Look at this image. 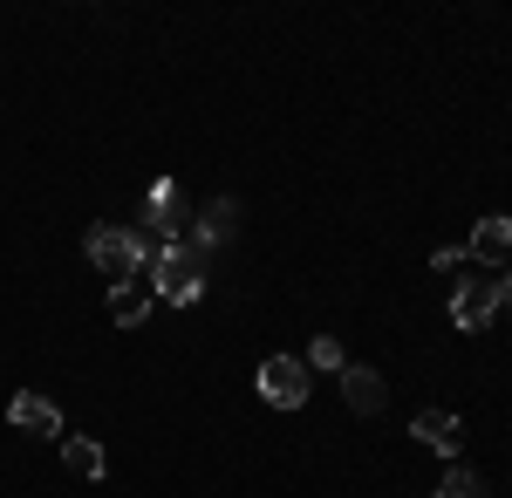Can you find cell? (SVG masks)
<instances>
[{
    "mask_svg": "<svg viewBox=\"0 0 512 498\" xmlns=\"http://www.w3.org/2000/svg\"><path fill=\"white\" fill-rule=\"evenodd\" d=\"M465 253H472V267H485V273L506 267V260H512V219H478Z\"/></svg>",
    "mask_w": 512,
    "mask_h": 498,
    "instance_id": "7",
    "label": "cell"
},
{
    "mask_svg": "<svg viewBox=\"0 0 512 498\" xmlns=\"http://www.w3.org/2000/svg\"><path fill=\"white\" fill-rule=\"evenodd\" d=\"M410 437H417V444H431V451H444V458H451V451L465 444V423L451 417V410H424V417H410Z\"/></svg>",
    "mask_w": 512,
    "mask_h": 498,
    "instance_id": "10",
    "label": "cell"
},
{
    "mask_svg": "<svg viewBox=\"0 0 512 498\" xmlns=\"http://www.w3.org/2000/svg\"><path fill=\"white\" fill-rule=\"evenodd\" d=\"M144 273H151V294L164 307H192L205 294V253H192V246H158Z\"/></svg>",
    "mask_w": 512,
    "mask_h": 498,
    "instance_id": "2",
    "label": "cell"
},
{
    "mask_svg": "<svg viewBox=\"0 0 512 498\" xmlns=\"http://www.w3.org/2000/svg\"><path fill=\"white\" fill-rule=\"evenodd\" d=\"M82 253H89V267H96V273H110V287H130L137 273L151 267V253H158V246H151L144 232L110 226V219H103V226L82 232Z\"/></svg>",
    "mask_w": 512,
    "mask_h": 498,
    "instance_id": "1",
    "label": "cell"
},
{
    "mask_svg": "<svg viewBox=\"0 0 512 498\" xmlns=\"http://www.w3.org/2000/svg\"><path fill=\"white\" fill-rule=\"evenodd\" d=\"M7 417H14V430H28V437H62V410H55L41 389H21V396L7 403Z\"/></svg>",
    "mask_w": 512,
    "mask_h": 498,
    "instance_id": "6",
    "label": "cell"
},
{
    "mask_svg": "<svg viewBox=\"0 0 512 498\" xmlns=\"http://www.w3.org/2000/svg\"><path fill=\"white\" fill-rule=\"evenodd\" d=\"M301 362H308V369H328V376H342V369H349V355H342V342H335V335H315Z\"/></svg>",
    "mask_w": 512,
    "mask_h": 498,
    "instance_id": "13",
    "label": "cell"
},
{
    "mask_svg": "<svg viewBox=\"0 0 512 498\" xmlns=\"http://www.w3.org/2000/svg\"><path fill=\"white\" fill-rule=\"evenodd\" d=\"M431 498H485V485H478V471H465V464H451L444 478H437Z\"/></svg>",
    "mask_w": 512,
    "mask_h": 498,
    "instance_id": "14",
    "label": "cell"
},
{
    "mask_svg": "<svg viewBox=\"0 0 512 498\" xmlns=\"http://www.w3.org/2000/svg\"><path fill=\"white\" fill-rule=\"evenodd\" d=\"M144 314H151V294L144 287H110V321L117 328H144Z\"/></svg>",
    "mask_w": 512,
    "mask_h": 498,
    "instance_id": "12",
    "label": "cell"
},
{
    "mask_svg": "<svg viewBox=\"0 0 512 498\" xmlns=\"http://www.w3.org/2000/svg\"><path fill=\"white\" fill-rule=\"evenodd\" d=\"M465 267H472V253H465V246H437V253H431V273H444V280H458Z\"/></svg>",
    "mask_w": 512,
    "mask_h": 498,
    "instance_id": "15",
    "label": "cell"
},
{
    "mask_svg": "<svg viewBox=\"0 0 512 498\" xmlns=\"http://www.w3.org/2000/svg\"><path fill=\"white\" fill-rule=\"evenodd\" d=\"M492 314H499V280L485 267H465L458 273V294H451V321L478 335V328H492Z\"/></svg>",
    "mask_w": 512,
    "mask_h": 498,
    "instance_id": "3",
    "label": "cell"
},
{
    "mask_svg": "<svg viewBox=\"0 0 512 498\" xmlns=\"http://www.w3.org/2000/svg\"><path fill=\"white\" fill-rule=\"evenodd\" d=\"M383 396H390V389H383V376H376V369H362V362H349V369H342V403H349L355 417H383Z\"/></svg>",
    "mask_w": 512,
    "mask_h": 498,
    "instance_id": "8",
    "label": "cell"
},
{
    "mask_svg": "<svg viewBox=\"0 0 512 498\" xmlns=\"http://www.w3.org/2000/svg\"><path fill=\"white\" fill-rule=\"evenodd\" d=\"M260 396H267L274 410H301V403H308V362L267 355V362H260Z\"/></svg>",
    "mask_w": 512,
    "mask_h": 498,
    "instance_id": "4",
    "label": "cell"
},
{
    "mask_svg": "<svg viewBox=\"0 0 512 498\" xmlns=\"http://www.w3.org/2000/svg\"><path fill=\"white\" fill-rule=\"evenodd\" d=\"M239 226V205L233 198H212L205 212H198V226H192V253H212V246H226Z\"/></svg>",
    "mask_w": 512,
    "mask_h": 498,
    "instance_id": "9",
    "label": "cell"
},
{
    "mask_svg": "<svg viewBox=\"0 0 512 498\" xmlns=\"http://www.w3.org/2000/svg\"><path fill=\"white\" fill-rule=\"evenodd\" d=\"M178 226H185L178 185H171V178H158V185L144 192V239H151V246H178Z\"/></svg>",
    "mask_w": 512,
    "mask_h": 498,
    "instance_id": "5",
    "label": "cell"
},
{
    "mask_svg": "<svg viewBox=\"0 0 512 498\" xmlns=\"http://www.w3.org/2000/svg\"><path fill=\"white\" fill-rule=\"evenodd\" d=\"M62 464H69L76 478H89V485H96V478H110V458H103V444H96V437H62Z\"/></svg>",
    "mask_w": 512,
    "mask_h": 498,
    "instance_id": "11",
    "label": "cell"
},
{
    "mask_svg": "<svg viewBox=\"0 0 512 498\" xmlns=\"http://www.w3.org/2000/svg\"><path fill=\"white\" fill-rule=\"evenodd\" d=\"M499 307H512V267L499 273Z\"/></svg>",
    "mask_w": 512,
    "mask_h": 498,
    "instance_id": "16",
    "label": "cell"
}]
</instances>
